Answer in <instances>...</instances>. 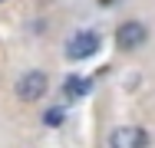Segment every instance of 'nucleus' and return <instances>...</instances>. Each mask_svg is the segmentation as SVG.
I'll list each match as a JSON object with an SVG mask.
<instances>
[{
	"label": "nucleus",
	"instance_id": "1",
	"mask_svg": "<svg viewBox=\"0 0 155 148\" xmlns=\"http://www.w3.org/2000/svg\"><path fill=\"white\" fill-rule=\"evenodd\" d=\"M46 86H50L46 72H40V69L23 72V76L17 79V99H23V102H36V99H43Z\"/></svg>",
	"mask_w": 155,
	"mask_h": 148
},
{
	"label": "nucleus",
	"instance_id": "2",
	"mask_svg": "<svg viewBox=\"0 0 155 148\" xmlns=\"http://www.w3.org/2000/svg\"><path fill=\"white\" fill-rule=\"evenodd\" d=\"M145 36H149V30H145V23H122V27L116 30V46L119 50H125V53H132V50H139L142 43H145Z\"/></svg>",
	"mask_w": 155,
	"mask_h": 148
},
{
	"label": "nucleus",
	"instance_id": "3",
	"mask_svg": "<svg viewBox=\"0 0 155 148\" xmlns=\"http://www.w3.org/2000/svg\"><path fill=\"white\" fill-rule=\"evenodd\" d=\"M96 50H99V36L89 33V30H83V33H76L66 43V59H89Z\"/></svg>",
	"mask_w": 155,
	"mask_h": 148
},
{
	"label": "nucleus",
	"instance_id": "4",
	"mask_svg": "<svg viewBox=\"0 0 155 148\" xmlns=\"http://www.w3.org/2000/svg\"><path fill=\"white\" fill-rule=\"evenodd\" d=\"M109 148H145L149 145V132L145 128H116L109 138H106Z\"/></svg>",
	"mask_w": 155,
	"mask_h": 148
},
{
	"label": "nucleus",
	"instance_id": "5",
	"mask_svg": "<svg viewBox=\"0 0 155 148\" xmlns=\"http://www.w3.org/2000/svg\"><path fill=\"white\" fill-rule=\"evenodd\" d=\"M89 86H93V82H89L86 76H69L66 86H63V92H66V99H79V95L89 92Z\"/></svg>",
	"mask_w": 155,
	"mask_h": 148
},
{
	"label": "nucleus",
	"instance_id": "6",
	"mask_svg": "<svg viewBox=\"0 0 155 148\" xmlns=\"http://www.w3.org/2000/svg\"><path fill=\"white\" fill-rule=\"evenodd\" d=\"M43 118H46V125H60V122H63V109H50Z\"/></svg>",
	"mask_w": 155,
	"mask_h": 148
},
{
	"label": "nucleus",
	"instance_id": "7",
	"mask_svg": "<svg viewBox=\"0 0 155 148\" xmlns=\"http://www.w3.org/2000/svg\"><path fill=\"white\" fill-rule=\"evenodd\" d=\"M99 3H102V7H106V3H112V0H99Z\"/></svg>",
	"mask_w": 155,
	"mask_h": 148
},
{
	"label": "nucleus",
	"instance_id": "8",
	"mask_svg": "<svg viewBox=\"0 0 155 148\" xmlns=\"http://www.w3.org/2000/svg\"><path fill=\"white\" fill-rule=\"evenodd\" d=\"M0 3H3V0H0Z\"/></svg>",
	"mask_w": 155,
	"mask_h": 148
}]
</instances>
